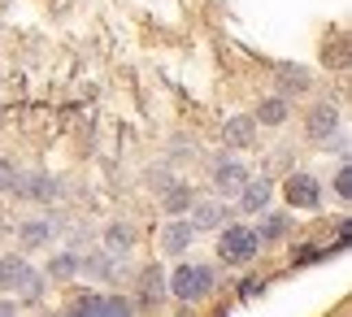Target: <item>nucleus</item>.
<instances>
[{
  "label": "nucleus",
  "mask_w": 352,
  "mask_h": 317,
  "mask_svg": "<svg viewBox=\"0 0 352 317\" xmlns=\"http://www.w3.org/2000/svg\"><path fill=\"white\" fill-rule=\"evenodd\" d=\"M166 287H170V300H183V305H200L218 292V274L213 265H196V261H183L166 274Z\"/></svg>",
  "instance_id": "f257e3e1"
},
{
  "label": "nucleus",
  "mask_w": 352,
  "mask_h": 317,
  "mask_svg": "<svg viewBox=\"0 0 352 317\" xmlns=\"http://www.w3.org/2000/svg\"><path fill=\"white\" fill-rule=\"evenodd\" d=\"M218 256L222 265H252L261 256V239H256L252 226H226L218 235Z\"/></svg>",
  "instance_id": "f03ea898"
},
{
  "label": "nucleus",
  "mask_w": 352,
  "mask_h": 317,
  "mask_svg": "<svg viewBox=\"0 0 352 317\" xmlns=\"http://www.w3.org/2000/svg\"><path fill=\"white\" fill-rule=\"evenodd\" d=\"M283 200H287V209L296 213H314L322 209V200H327V191H322V178L305 174V170H287V178H283Z\"/></svg>",
  "instance_id": "7ed1b4c3"
},
{
  "label": "nucleus",
  "mask_w": 352,
  "mask_h": 317,
  "mask_svg": "<svg viewBox=\"0 0 352 317\" xmlns=\"http://www.w3.org/2000/svg\"><path fill=\"white\" fill-rule=\"evenodd\" d=\"M13 191H18L22 200H31V204H52V200L61 196L57 178H52L48 170H18V178H13Z\"/></svg>",
  "instance_id": "20e7f679"
},
{
  "label": "nucleus",
  "mask_w": 352,
  "mask_h": 317,
  "mask_svg": "<svg viewBox=\"0 0 352 317\" xmlns=\"http://www.w3.org/2000/svg\"><path fill=\"white\" fill-rule=\"evenodd\" d=\"M274 200V178L270 174H248V183L235 191V209L239 213H261Z\"/></svg>",
  "instance_id": "39448f33"
},
{
  "label": "nucleus",
  "mask_w": 352,
  "mask_h": 317,
  "mask_svg": "<svg viewBox=\"0 0 352 317\" xmlns=\"http://www.w3.org/2000/svg\"><path fill=\"white\" fill-rule=\"evenodd\" d=\"M61 230H65V222H61V217H52V213H44V217H22V222H18V243L22 248H48Z\"/></svg>",
  "instance_id": "423d86ee"
},
{
  "label": "nucleus",
  "mask_w": 352,
  "mask_h": 317,
  "mask_svg": "<svg viewBox=\"0 0 352 317\" xmlns=\"http://www.w3.org/2000/svg\"><path fill=\"white\" fill-rule=\"evenodd\" d=\"M248 165H243L239 157H218L213 161V170H209V183H213V191H218V196H235V191L248 183Z\"/></svg>",
  "instance_id": "0eeeda50"
},
{
  "label": "nucleus",
  "mask_w": 352,
  "mask_h": 317,
  "mask_svg": "<svg viewBox=\"0 0 352 317\" xmlns=\"http://www.w3.org/2000/svg\"><path fill=\"white\" fill-rule=\"evenodd\" d=\"M122 256L113 252H104V248H91V252H78V274H87V278H96V283H122V270L118 265Z\"/></svg>",
  "instance_id": "6e6552de"
},
{
  "label": "nucleus",
  "mask_w": 352,
  "mask_h": 317,
  "mask_svg": "<svg viewBox=\"0 0 352 317\" xmlns=\"http://www.w3.org/2000/svg\"><path fill=\"white\" fill-rule=\"evenodd\" d=\"M135 292H140V305L148 309H161L170 300V287H166V270H161V261H153V265H144L140 274H135Z\"/></svg>",
  "instance_id": "1a4fd4ad"
},
{
  "label": "nucleus",
  "mask_w": 352,
  "mask_h": 317,
  "mask_svg": "<svg viewBox=\"0 0 352 317\" xmlns=\"http://www.w3.org/2000/svg\"><path fill=\"white\" fill-rule=\"evenodd\" d=\"M196 243V226L187 222V213L170 217L166 226H161V256H187Z\"/></svg>",
  "instance_id": "9d476101"
},
{
  "label": "nucleus",
  "mask_w": 352,
  "mask_h": 317,
  "mask_svg": "<svg viewBox=\"0 0 352 317\" xmlns=\"http://www.w3.org/2000/svg\"><path fill=\"white\" fill-rule=\"evenodd\" d=\"M340 131H344V118H340V109H335V105H314V109H309L305 135L314 144H327L331 135H340Z\"/></svg>",
  "instance_id": "9b49d317"
},
{
  "label": "nucleus",
  "mask_w": 352,
  "mask_h": 317,
  "mask_svg": "<svg viewBox=\"0 0 352 317\" xmlns=\"http://www.w3.org/2000/svg\"><path fill=\"white\" fill-rule=\"evenodd\" d=\"M226 217H231V209L222 200H192V209H187V222L196 226V235L200 230H218Z\"/></svg>",
  "instance_id": "f8f14e48"
},
{
  "label": "nucleus",
  "mask_w": 352,
  "mask_h": 317,
  "mask_svg": "<svg viewBox=\"0 0 352 317\" xmlns=\"http://www.w3.org/2000/svg\"><path fill=\"white\" fill-rule=\"evenodd\" d=\"M104 252H113V256H126L135 243H140V226L135 222H126V217H118V222H109L104 226Z\"/></svg>",
  "instance_id": "ddd939ff"
},
{
  "label": "nucleus",
  "mask_w": 352,
  "mask_h": 317,
  "mask_svg": "<svg viewBox=\"0 0 352 317\" xmlns=\"http://www.w3.org/2000/svg\"><path fill=\"white\" fill-rule=\"evenodd\" d=\"M252 230H256L261 243H278V239H287L296 230V222H292L287 209H261V226H252Z\"/></svg>",
  "instance_id": "4468645a"
},
{
  "label": "nucleus",
  "mask_w": 352,
  "mask_h": 317,
  "mask_svg": "<svg viewBox=\"0 0 352 317\" xmlns=\"http://www.w3.org/2000/svg\"><path fill=\"white\" fill-rule=\"evenodd\" d=\"M274 74H278V96H283V100H292V96H305L309 87H314V74H309L305 65H292V61H283Z\"/></svg>",
  "instance_id": "2eb2a0df"
},
{
  "label": "nucleus",
  "mask_w": 352,
  "mask_h": 317,
  "mask_svg": "<svg viewBox=\"0 0 352 317\" xmlns=\"http://www.w3.org/2000/svg\"><path fill=\"white\" fill-rule=\"evenodd\" d=\"M287 118H292V100H283V96H265V100L256 105V113H252L256 127H270V131L287 127Z\"/></svg>",
  "instance_id": "dca6fc26"
},
{
  "label": "nucleus",
  "mask_w": 352,
  "mask_h": 317,
  "mask_svg": "<svg viewBox=\"0 0 352 317\" xmlns=\"http://www.w3.org/2000/svg\"><path fill=\"white\" fill-rule=\"evenodd\" d=\"M192 200H196V191H192V183H183V178H170V183L161 187V209H166L170 217L187 213V209H192Z\"/></svg>",
  "instance_id": "f3484780"
},
{
  "label": "nucleus",
  "mask_w": 352,
  "mask_h": 317,
  "mask_svg": "<svg viewBox=\"0 0 352 317\" xmlns=\"http://www.w3.org/2000/svg\"><path fill=\"white\" fill-rule=\"evenodd\" d=\"M252 140H256V122H252V113H235V118L222 122V144H226V148H248Z\"/></svg>",
  "instance_id": "a211bd4d"
},
{
  "label": "nucleus",
  "mask_w": 352,
  "mask_h": 317,
  "mask_svg": "<svg viewBox=\"0 0 352 317\" xmlns=\"http://www.w3.org/2000/svg\"><path fill=\"white\" fill-rule=\"evenodd\" d=\"M44 278L48 283H70V278H78V252H74V248H61V252L48 256Z\"/></svg>",
  "instance_id": "6ab92c4d"
},
{
  "label": "nucleus",
  "mask_w": 352,
  "mask_h": 317,
  "mask_svg": "<svg viewBox=\"0 0 352 317\" xmlns=\"http://www.w3.org/2000/svg\"><path fill=\"white\" fill-rule=\"evenodd\" d=\"M26 274H31V261L22 252H5L0 256V292H18Z\"/></svg>",
  "instance_id": "aec40b11"
},
{
  "label": "nucleus",
  "mask_w": 352,
  "mask_h": 317,
  "mask_svg": "<svg viewBox=\"0 0 352 317\" xmlns=\"http://www.w3.org/2000/svg\"><path fill=\"white\" fill-rule=\"evenodd\" d=\"M57 317H100V296L96 292H83V296H70L65 309Z\"/></svg>",
  "instance_id": "412c9836"
},
{
  "label": "nucleus",
  "mask_w": 352,
  "mask_h": 317,
  "mask_svg": "<svg viewBox=\"0 0 352 317\" xmlns=\"http://www.w3.org/2000/svg\"><path fill=\"white\" fill-rule=\"evenodd\" d=\"M135 300L126 292H113V296H100V317H135Z\"/></svg>",
  "instance_id": "4be33fe9"
},
{
  "label": "nucleus",
  "mask_w": 352,
  "mask_h": 317,
  "mask_svg": "<svg viewBox=\"0 0 352 317\" xmlns=\"http://www.w3.org/2000/svg\"><path fill=\"white\" fill-rule=\"evenodd\" d=\"M44 287H48V278L39 270H31L22 278V287H18V300H26V305H35V300H44Z\"/></svg>",
  "instance_id": "5701e85b"
},
{
  "label": "nucleus",
  "mask_w": 352,
  "mask_h": 317,
  "mask_svg": "<svg viewBox=\"0 0 352 317\" xmlns=\"http://www.w3.org/2000/svg\"><path fill=\"white\" fill-rule=\"evenodd\" d=\"M331 191H335V200H340V204H348V200H352V170H348V161H340V170H335Z\"/></svg>",
  "instance_id": "b1692460"
},
{
  "label": "nucleus",
  "mask_w": 352,
  "mask_h": 317,
  "mask_svg": "<svg viewBox=\"0 0 352 317\" xmlns=\"http://www.w3.org/2000/svg\"><path fill=\"white\" fill-rule=\"evenodd\" d=\"M322 148H327V157H335V161H348V148H352V144H348V135L340 131V135H331V140L322 144Z\"/></svg>",
  "instance_id": "393cba45"
},
{
  "label": "nucleus",
  "mask_w": 352,
  "mask_h": 317,
  "mask_svg": "<svg viewBox=\"0 0 352 317\" xmlns=\"http://www.w3.org/2000/svg\"><path fill=\"white\" fill-rule=\"evenodd\" d=\"M13 178H18V165L9 157H0V191H13Z\"/></svg>",
  "instance_id": "a878e982"
},
{
  "label": "nucleus",
  "mask_w": 352,
  "mask_h": 317,
  "mask_svg": "<svg viewBox=\"0 0 352 317\" xmlns=\"http://www.w3.org/2000/svg\"><path fill=\"white\" fill-rule=\"evenodd\" d=\"M287 165H292V148H274V157H270V174L287 170Z\"/></svg>",
  "instance_id": "bb28decb"
},
{
  "label": "nucleus",
  "mask_w": 352,
  "mask_h": 317,
  "mask_svg": "<svg viewBox=\"0 0 352 317\" xmlns=\"http://www.w3.org/2000/svg\"><path fill=\"white\" fill-rule=\"evenodd\" d=\"M148 178H153V183H157V191H161V187L170 183V170H166V165H161V170H148Z\"/></svg>",
  "instance_id": "cd10ccee"
},
{
  "label": "nucleus",
  "mask_w": 352,
  "mask_h": 317,
  "mask_svg": "<svg viewBox=\"0 0 352 317\" xmlns=\"http://www.w3.org/2000/svg\"><path fill=\"white\" fill-rule=\"evenodd\" d=\"M0 317H18V300H9V296L0 300Z\"/></svg>",
  "instance_id": "c85d7f7f"
},
{
  "label": "nucleus",
  "mask_w": 352,
  "mask_h": 317,
  "mask_svg": "<svg viewBox=\"0 0 352 317\" xmlns=\"http://www.w3.org/2000/svg\"><path fill=\"white\" fill-rule=\"evenodd\" d=\"M0 230H5V213H0Z\"/></svg>",
  "instance_id": "c756f323"
},
{
  "label": "nucleus",
  "mask_w": 352,
  "mask_h": 317,
  "mask_svg": "<svg viewBox=\"0 0 352 317\" xmlns=\"http://www.w3.org/2000/svg\"><path fill=\"white\" fill-rule=\"evenodd\" d=\"M39 317H57V313H39Z\"/></svg>",
  "instance_id": "7c9ffc66"
}]
</instances>
